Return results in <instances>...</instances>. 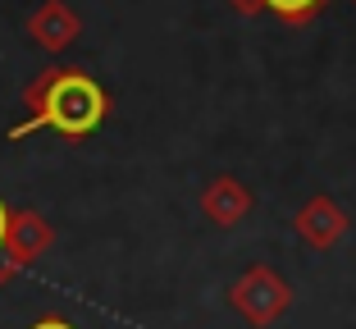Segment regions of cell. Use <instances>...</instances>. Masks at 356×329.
I'll list each match as a JSON object with an SVG mask.
<instances>
[{"mask_svg":"<svg viewBox=\"0 0 356 329\" xmlns=\"http://www.w3.org/2000/svg\"><path fill=\"white\" fill-rule=\"evenodd\" d=\"M28 37L42 46V51L60 55L83 37V19H78L64 0H42V5L28 14Z\"/></svg>","mask_w":356,"mask_h":329,"instance_id":"8992f818","label":"cell"},{"mask_svg":"<svg viewBox=\"0 0 356 329\" xmlns=\"http://www.w3.org/2000/svg\"><path fill=\"white\" fill-rule=\"evenodd\" d=\"M229 302H233V311H238L247 325L265 329V325H274L283 311L293 307V288H288V279H283L279 270L252 266V270H242L238 284L229 288Z\"/></svg>","mask_w":356,"mask_h":329,"instance_id":"7a4b0ae2","label":"cell"},{"mask_svg":"<svg viewBox=\"0 0 356 329\" xmlns=\"http://www.w3.org/2000/svg\"><path fill=\"white\" fill-rule=\"evenodd\" d=\"M5 229H10V206L0 202V247H5Z\"/></svg>","mask_w":356,"mask_h":329,"instance_id":"8fae6325","label":"cell"},{"mask_svg":"<svg viewBox=\"0 0 356 329\" xmlns=\"http://www.w3.org/2000/svg\"><path fill=\"white\" fill-rule=\"evenodd\" d=\"M14 275H19V266H14L10 256L0 252V288H5V284H14Z\"/></svg>","mask_w":356,"mask_h":329,"instance_id":"9c48e42d","label":"cell"},{"mask_svg":"<svg viewBox=\"0 0 356 329\" xmlns=\"http://www.w3.org/2000/svg\"><path fill=\"white\" fill-rule=\"evenodd\" d=\"M261 5L274 14V19H283L288 28H306V23H315L320 14H325L329 0H261Z\"/></svg>","mask_w":356,"mask_h":329,"instance_id":"52a82bcc","label":"cell"},{"mask_svg":"<svg viewBox=\"0 0 356 329\" xmlns=\"http://www.w3.org/2000/svg\"><path fill=\"white\" fill-rule=\"evenodd\" d=\"M28 329H78L74 320H64V316H42V320H32Z\"/></svg>","mask_w":356,"mask_h":329,"instance_id":"ba28073f","label":"cell"},{"mask_svg":"<svg viewBox=\"0 0 356 329\" xmlns=\"http://www.w3.org/2000/svg\"><path fill=\"white\" fill-rule=\"evenodd\" d=\"M201 215H206L215 229H238V224L252 215V188L238 183L233 174H215V179L201 188Z\"/></svg>","mask_w":356,"mask_h":329,"instance_id":"5b68a950","label":"cell"},{"mask_svg":"<svg viewBox=\"0 0 356 329\" xmlns=\"http://www.w3.org/2000/svg\"><path fill=\"white\" fill-rule=\"evenodd\" d=\"M28 119L10 128V142H23L28 133H60V138H92L110 115V92L83 69L51 64L23 87Z\"/></svg>","mask_w":356,"mask_h":329,"instance_id":"6da1fadb","label":"cell"},{"mask_svg":"<svg viewBox=\"0 0 356 329\" xmlns=\"http://www.w3.org/2000/svg\"><path fill=\"white\" fill-rule=\"evenodd\" d=\"M51 247H55V229H51L46 215H37V211H10V229H5V247H0V252L10 256L14 266H19V270L37 266Z\"/></svg>","mask_w":356,"mask_h":329,"instance_id":"277c9868","label":"cell"},{"mask_svg":"<svg viewBox=\"0 0 356 329\" xmlns=\"http://www.w3.org/2000/svg\"><path fill=\"white\" fill-rule=\"evenodd\" d=\"M352 5H356V0H352Z\"/></svg>","mask_w":356,"mask_h":329,"instance_id":"7c38bea8","label":"cell"},{"mask_svg":"<svg viewBox=\"0 0 356 329\" xmlns=\"http://www.w3.org/2000/svg\"><path fill=\"white\" fill-rule=\"evenodd\" d=\"M229 5H233V10H238V14H247V19H256V14L265 10L261 0H229Z\"/></svg>","mask_w":356,"mask_h":329,"instance_id":"30bf717a","label":"cell"},{"mask_svg":"<svg viewBox=\"0 0 356 329\" xmlns=\"http://www.w3.org/2000/svg\"><path fill=\"white\" fill-rule=\"evenodd\" d=\"M347 211L334 202V197H311V202H302V211L293 215V229H297V238H302L306 247H315V252H334L338 243L347 238Z\"/></svg>","mask_w":356,"mask_h":329,"instance_id":"3957f363","label":"cell"}]
</instances>
